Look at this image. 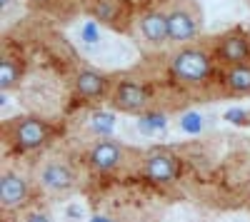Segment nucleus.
<instances>
[{
    "label": "nucleus",
    "mask_w": 250,
    "mask_h": 222,
    "mask_svg": "<svg viewBox=\"0 0 250 222\" xmlns=\"http://www.w3.org/2000/svg\"><path fill=\"white\" fill-rule=\"evenodd\" d=\"M245 3H248V5H250V0H245Z\"/></svg>",
    "instance_id": "obj_18"
},
{
    "label": "nucleus",
    "mask_w": 250,
    "mask_h": 222,
    "mask_svg": "<svg viewBox=\"0 0 250 222\" xmlns=\"http://www.w3.org/2000/svg\"><path fill=\"white\" fill-rule=\"evenodd\" d=\"M168 10V33H170V43L173 45H185L195 40L203 30V15L190 0H178Z\"/></svg>",
    "instance_id": "obj_3"
},
{
    "label": "nucleus",
    "mask_w": 250,
    "mask_h": 222,
    "mask_svg": "<svg viewBox=\"0 0 250 222\" xmlns=\"http://www.w3.org/2000/svg\"><path fill=\"white\" fill-rule=\"evenodd\" d=\"M143 177L153 185H173L183 172L180 157L170 150H150L143 157Z\"/></svg>",
    "instance_id": "obj_7"
},
{
    "label": "nucleus",
    "mask_w": 250,
    "mask_h": 222,
    "mask_svg": "<svg viewBox=\"0 0 250 222\" xmlns=\"http://www.w3.org/2000/svg\"><path fill=\"white\" fill-rule=\"evenodd\" d=\"M213 57L220 68L250 63V33L245 28H233V30L223 33L215 40Z\"/></svg>",
    "instance_id": "obj_6"
},
{
    "label": "nucleus",
    "mask_w": 250,
    "mask_h": 222,
    "mask_svg": "<svg viewBox=\"0 0 250 222\" xmlns=\"http://www.w3.org/2000/svg\"><path fill=\"white\" fill-rule=\"evenodd\" d=\"M123 3L125 0H93L90 3V15L98 20V23H105L115 30H120V20H125L123 13Z\"/></svg>",
    "instance_id": "obj_14"
},
{
    "label": "nucleus",
    "mask_w": 250,
    "mask_h": 222,
    "mask_svg": "<svg viewBox=\"0 0 250 222\" xmlns=\"http://www.w3.org/2000/svg\"><path fill=\"white\" fill-rule=\"evenodd\" d=\"M135 28H138L140 37L148 45H153V48H160V45H168L170 43L168 10H163V8H148V10H143L135 18Z\"/></svg>",
    "instance_id": "obj_11"
},
{
    "label": "nucleus",
    "mask_w": 250,
    "mask_h": 222,
    "mask_svg": "<svg viewBox=\"0 0 250 222\" xmlns=\"http://www.w3.org/2000/svg\"><path fill=\"white\" fill-rule=\"evenodd\" d=\"M8 8H10V0H3V13H8Z\"/></svg>",
    "instance_id": "obj_17"
},
{
    "label": "nucleus",
    "mask_w": 250,
    "mask_h": 222,
    "mask_svg": "<svg viewBox=\"0 0 250 222\" xmlns=\"http://www.w3.org/2000/svg\"><path fill=\"white\" fill-rule=\"evenodd\" d=\"M3 135H5V143L10 150L25 155V152H35L40 148H45L55 137V128L45 117L20 115V117L8 120L3 128Z\"/></svg>",
    "instance_id": "obj_2"
},
{
    "label": "nucleus",
    "mask_w": 250,
    "mask_h": 222,
    "mask_svg": "<svg viewBox=\"0 0 250 222\" xmlns=\"http://www.w3.org/2000/svg\"><path fill=\"white\" fill-rule=\"evenodd\" d=\"M215 57L210 50L198 45H180L168 60V75L173 83L185 88H198L215 75Z\"/></svg>",
    "instance_id": "obj_1"
},
{
    "label": "nucleus",
    "mask_w": 250,
    "mask_h": 222,
    "mask_svg": "<svg viewBox=\"0 0 250 222\" xmlns=\"http://www.w3.org/2000/svg\"><path fill=\"white\" fill-rule=\"evenodd\" d=\"M23 75H25V63L18 55L5 50L3 57H0V90L3 92L15 90L20 85V80H23Z\"/></svg>",
    "instance_id": "obj_13"
},
{
    "label": "nucleus",
    "mask_w": 250,
    "mask_h": 222,
    "mask_svg": "<svg viewBox=\"0 0 250 222\" xmlns=\"http://www.w3.org/2000/svg\"><path fill=\"white\" fill-rule=\"evenodd\" d=\"M115 85V80L95 68H80L73 77V90L80 100H88V103H98V100H108L110 90Z\"/></svg>",
    "instance_id": "obj_9"
},
{
    "label": "nucleus",
    "mask_w": 250,
    "mask_h": 222,
    "mask_svg": "<svg viewBox=\"0 0 250 222\" xmlns=\"http://www.w3.org/2000/svg\"><path fill=\"white\" fill-rule=\"evenodd\" d=\"M25 3H28L30 8H50L53 0H25Z\"/></svg>",
    "instance_id": "obj_16"
},
{
    "label": "nucleus",
    "mask_w": 250,
    "mask_h": 222,
    "mask_svg": "<svg viewBox=\"0 0 250 222\" xmlns=\"http://www.w3.org/2000/svg\"><path fill=\"white\" fill-rule=\"evenodd\" d=\"M125 155H128V150H125L123 143H118L113 137H103L90 145V150L85 155V165L95 175H108L125 163Z\"/></svg>",
    "instance_id": "obj_8"
},
{
    "label": "nucleus",
    "mask_w": 250,
    "mask_h": 222,
    "mask_svg": "<svg viewBox=\"0 0 250 222\" xmlns=\"http://www.w3.org/2000/svg\"><path fill=\"white\" fill-rule=\"evenodd\" d=\"M30 200V177L20 170L5 167L0 172V205L3 210H18Z\"/></svg>",
    "instance_id": "obj_10"
},
{
    "label": "nucleus",
    "mask_w": 250,
    "mask_h": 222,
    "mask_svg": "<svg viewBox=\"0 0 250 222\" xmlns=\"http://www.w3.org/2000/svg\"><path fill=\"white\" fill-rule=\"evenodd\" d=\"M220 90L230 97H248L250 95V63L220 68Z\"/></svg>",
    "instance_id": "obj_12"
},
{
    "label": "nucleus",
    "mask_w": 250,
    "mask_h": 222,
    "mask_svg": "<svg viewBox=\"0 0 250 222\" xmlns=\"http://www.w3.org/2000/svg\"><path fill=\"white\" fill-rule=\"evenodd\" d=\"M20 222H53V217L45 212V210H30L23 215V220Z\"/></svg>",
    "instance_id": "obj_15"
},
{
    "label": "nucleus",
    "mask_w": 250,
    "mask_h": 222,
    "mask_svg": "<svg viewBox=\"0 0 250 222\" xmlns=\"http://www.w3.org/2000/svg\"><path fill=\"white\" fill-rule=\"evenodd\" d=\"M35 183L40 185V190L48 195H68L75 190L78 185V175L75 167L65 160H45L43 165L35 170Z\"/></svg>",
    "instance_id": "obj_5"
},
{
    "label": "nucleus",
    "mask_w": 250,
    "mask_h": 222,
    "mask_svg": "<svg viewBox=\"0 0 250 222\" xmlns=\"http://www.w3.org/2000/svg\"><path fill=\"white\" fill-rule=\"evenodd\" d=\"M108 105L123 115H140L150 105V90L140 80L120 77V80H115V85L110 90Z\"/></svg>",
    "instance_id": "obj_4"
}]
</instances>
